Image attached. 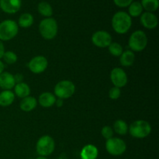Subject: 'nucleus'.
<instances>
[{
	"instance_id": "1",
	"label": "nucleus",
	"mask_w": 159,
	"mask_h": 159,
	"mask_svg": "<svg viewBox=\"0 0 159 159\" xmlns=\"http://www.w3.org/2000/svg\"><path fill=\"white\" fill-rule=\"evenodd\" d=\"M131 25V17L126 12L119 11L116 12L112 18V26L113 30L119 34H124L128 32Z\"/></svg>"
},
{
	"instance_id": "2",
	"label": "nucleus",
	"mask_w": 159,
	"mask_h": 159,
	"mask_svg": "<svg viewBox=\"0 0 159 159\" xmlns=\"http://www.w3.org/2000/svg\"><path fill=\"white\" fill-rule=\"evenodd\" d=\"M58 26L54 18H45L39 24V31L40 35L45 40H52L57 36Z\"/></svg>"
},
{
	"instance_id": "3",
	"label": "nucleus",
	"mask_w": 159,
	"mask_h": 159,
	"mask_svg": "<svg viewBox=\"0 0 159 159\" xmlns=\"http://www.w3.org/2000/svg\"><path fill=\"white\" fill-rule=\"evenodd\" d=\"M128 131L133 138L142 139L148 136L152 132V127L148 121L139 120L130 124Z\"/></svg>"
},
{
	"instance_id": "4",
	"label": "nucleus",
	"mask_w": 159,
	"mask_h": 159,
	"mask_svg": "<svg viewBox=\"0 0 159 159\" xmlns=\"http://www.w3.org/2000/svg\"><path fill=\"white\" fill-rule=\"evenodd\" d=\"M19 31L18 24L15 21L6 20L0 23V40L8 41L13 39Z\"/></svg>"
},
{
	"instance_id": "5",
	"label": "nucleus",
	"mask_w": 159,
	"mask_h": 159,
	"mask_svg": "<svg viewBox=\"0 0 159 159\" xmlns=\"http://www.w3.org/2000/svg\"><path fill=\"white\" fill-rule=\"evenodd\" d=\"M128 44L132 51H144L148 45V37L142 30H136L130 35Z\"/></svg>"
},
{
	"instance_id": "6",
	"label": "nucleus",
	"mask_w": 159,
	"mask_h": 159,
	"mask_svg": "<svg viewBox=\"0 0 159 159\" xmlns=\"http://www.w3.org/2000/svg\"><path fill=\"white\" fill-rule=\"evenodd\" d=\"M55 149L54 140L49 135H44L37 141L36 150L40 156L47 157L51 155Z\"/></svg>"
},
{
	"instance_id": "7",
	"label": "nucleus",
	"mask_w": 159,
	"mask_h": 159,
	"mask_svg": "<svg viewBox=\"0 0 159 159\" xmlns=\"http://www.w3.org/2000/svg\"><path fill=\"white\" fill-rule=\"evenodd\" d=\"M75 86L69 80H62L57 82L54 87V96L61 99H68L74 95Z\"/></svg>"
},
{
	"instance_id": "8",
	"label": "nucleus",
	"mask_w": 159,
	"mask_h": 159,
	"mask_svg": "<svg viewBox=\"0 0 159 159\" xmlns=\"http://www.w3.org/2000/svg\"><path fill=\"white\" fill-rule=\"evenodd\" d=\"M106 149L110 155L113 156L122 155L127 150V144L124 140L119 138H112L107 140Z\"/></svg>"
},
{
	"instance_id": "9",
	"label": "nucleus",
	"mask_w": 159,
	"mask_h": 159,
	"mask_svg": "<svg viewBox=\"0 0 159 159\" xmlns=\"http://www.w3.org/2000/svg\"><path fill=\"white\" fill-rule=\"evenodd\" d=\"M92 41L93 44L98 48H108L109 45L112 43V37L107 31L99 30L93 34Z\"/></svg>"
},
{
	"instance_id": "10",
	"label": "nucleus",
	"mask_w": 159,
	"mask_h": 159,
	"mask_svg": "<svg viewBox=\"0 0 159 159\" xmlns=\"http://www.w3.org/2000/svg\"><path fill=\"white\" fill-rule=\"evenodd\" d=\"M48 66V59L43 56H36L30 61L28 68L34 74H40L47 69Z\"/></svg>"
},
{
	"instance_id": "11",
	"label": "nucleus",
	"mask_w": 159,
	"mask_h": 159,
	"mask_svg": "<svg viewBox=\"0 0 159 159\" xmlns=\"http://www.w3.org/2000/svg\"><path fill=\"white\" fill-rule=\"evenodd\" d=\"M110 79L115 87L123 88L128 82V78L124 69L120 68H114L110 73Z\"/></svg>"
},
{
	"instance_id": "12",
	"label": "nucleus",
	"mask_w": 159,
	"mask_h": 159,
	"mask_svg": "<svg viewBox=\"0 0 159 159\" xmlns=\"http://www.w3.org/2000/svg\"><path fill=\"white\" fill-rule=\"evenodd\" d=\"M21 0H0V9L9 14L18 12L21 8Z\"/></svg>"
},
{
	"instance_id": "13",
	"label": "nucleus",
	"mask_w": 159,
	"mask_h": 159,
	"mask_svg": "<svg viewBox=\"0 0 159 159\" xmlns=\"http://www.w3.org/2000/svg\"><path fill=\"white\" fill-rule=\"evenodd\" d=\"M141 23L144 27L148 30H153L157 27L158 24V20L156 15L153 12H145L141 14Z\"/></svg>"
},
{
	"instance_id": "14",
	"label": "nucleus",
	"mask_w": 159,
	"mask_h": 159,
	"mask_svg": "<svg viewBox=\"0 0 159 159\" xmlns=\"http://www.w3.org/2000/svg\"><path fill=\"white\" fill-rule=\"evenodd\" d=\"M16 85L14 76L11 73L3 71L0 75V88L4 90H11Z\"/></svg>"
},
{
	"instance_id": "15",
	"label": "nucleus",
	"mask_w": 159,
	"mask_h": 159,
	"mask_svg": "<svg viewBox=\"0 0 159 159\" xmlns=\"http://www.w3.org/2000/svg\"><path fill=\"white\" fill-rule=\"evenodd\" d=\"M99 155V150L93 144L84 146L80 152L81 159H96Z\"/></svg>"
},
{
	"instance_id": "16",
	"label": "nucleus",
	"mask_w": 159,
	"mask_h": 159,
	"mask_svg": "<svg viewBox=\"0 0 159 159\" xmlns=\"http://www.w3.org/2000/svg\"><path fill=\"white\" fill-rule=\"evenodd\" d=\"M56 96L49 92H44L39 96L38 102L41 107L44 108H49L55 104Z\"/></svg>"
},
{
	"instance_id": "17",
	"label": "nucleus",
	"mask_w": 159,
	"mask_h": 159,
	"mask_svg": "<svg viewBox=\"0 0 159 159\" xmlns=\"http://www.w3.org/2000/svg\"><path fill=\"white\" fill-rule=\"evenodd\" d=\"M37 101L33 96H27L23 98L20 103V110L24 112H30L37 107Z\"/></svg>"
},
{
	"instance_id": "18",
	"label": "nucleus",
	"mask_w": 159,
	"mask_h": 159,
	"mask_svg": "<svg viewBox=\"0 0 159 159\" xmlns=\"http://www.w3.org/2000/svg\"><path fill=\"white\" fill-rule=\"evenodd\" d=\"M15 99V94L11 90H3L0 93V106L3 107L12 105Z\"/></svg>"
},
{
	"instance_id": "19",
	"label": "nucleus",
	"mask_w": 159,
	"mask_h": 159,
	"mask_svg": "<svg viewBox=\"0 0 159 159\" xmlns=\"http://www.w3.org/2000/svg\"><path fill=\"white\" fill-rule=\"evenodd\" d=\"M135 54L131 50H127L124 51L120 56V63L122 66L129 67L131 66L134 63Z\"/></svg>"
},
{
	"instance_id": "20",
	"label": "nucleus",
	"mask_w": 159,
	"mask_h": 159,
	"mask_svg": "<svg viewBox=\"0 0 159 159\" xmlns=\"http://www.w3.org/2000/svg\"><path fill=\"white\" fill-rule=\"evenodd\" d=\"M14 94L16 95L18 97L23 98L27 97L30 94V88L29 85L25 82H20V83L16 84L14 86Z\"/></svg>"
},
{
	"instance_id": "21",
	"label": "nucleus",
	"mask_w": 159,
	"mask_h": 159,
	"mask_svg": "<svg viewBox=\"0 0 159 159\" xmlns=\"http://www.w3.org/2000/svg\"><path fill=\"white\" fill-rule=\"evenodd\" d=\"M113 131L116 132L117 134L125 135L128 132V126L127 123L122 120H117L113 124Z\"/></svg>"
},
{
	"instance_id": "22",
	"label": "nucleus",
	"mask_w": 159,
	"mask_h": 159,
	"mask_svg": "<svg viewBox=\"0 0 159 159\" xmlns=\"http://www.w3.org/2000/svg\"><path fill=\"white\" fill-rule=\"evenodd\" d=\"M37 9H38L39 13L41 14L43 16L47 17V18H49L53 15L52 7L47 2H41L39 3Z\"/></svg>"
},
{
	"instance_id": "23",
	"label": "nucleus",
	"mask_w": 159,
	"mask_h": 159,
	"mask_svg": "<svg viewBox=\"0 0 159 159\" xmlns=\"http://www.w3.org/2000/svg\"><path fill=\"white\" fill-rule=\"evenodd\" d=\"M129 16L130 17H138L142 14L143 7L141 6L140 2H133L129 6L128 9Z\"/></svg>"
},
{
	"instance_id": "24",
	"label": "nucleus",
	"mask_w": 159,
	"mask_h": 159,
	"mask_svg": "<svg viewBox=\"0 0 159 159\" xmlns=\"http://www.w3.org/2000/svg\"><path fill=\"white\" fill-rule=\"evenodd\" d=\"M34 23V16L30 13H23L19 18V26L23 28H28Z\"/></svg>"
},
{
	"instance_id": "25",
	"label": "nucleus",
	"mask_w": 159,
	"mask_h": 159,
	"mask_svg": "<svg viewBox=\"0 0 159 159\" xmlns=\"http://www.w3.org/2000/svg\"><path fill=\"white\" fill-rule=\"evenodd\" d=\"M143 9H145L147 12H155L158 9V0H141V2Z\"/></svg>"
},
{
	"instance_id": "26",
	"label": "nucleus",
	"mask_w": 159,
	"mask_h": 159,
	"mask_svg": "<svg viewBox=\"0 0 159 159\" xmlns=\"http://www.w3.org/2000/svg\"><path fill=\"white\" fill-rule=\"evenodd\" d=\"M108 50L110 54L114 57H120L124 52V48H123L122 45L116 42H112L109 45Z\"/></svg>"
},
{
	"instance_id": "27",
	"label": "nucleus",
	"mask_w": 159,
	"mask_h": 159,
	"mask_svg": "<svg viewBox=\"0 0 159 159\" xmlns=\"http://www.w3.org/2000/svg\"><path fill=\"white\" fill-rule=\"evenodd\" d=\"M2 58L4 59L5 62L9 64V65H12L17 61L18 57H17L16 54L12 51H5Z\"/></svg>"
},
{
	"instance_id": "28",
	"label": "nucleus",
	"mask_w": 159,
	"mask_h": 159,
	"mask_svg": "<svg viewBox=\"0 0 159 159\" xmlns=\"http://www.w3.org/2000/svg\"><path fill=\"white\" fill-rule=\"evenodd\" d=\"M113 133H114V131H113V128L110 126H105V127H102V130H101L102 136L107 140L113 138Z\"/></svg>"
},
{
	"instance_id": "29",
	"label": "nucleus",
	"mask_w": 159,
	"mask_h": 159,
	"mask_svg": "<svg viewBox=\"0 0 159 159\" xmlns=\"http://www.w3.org/2000/svg\"><path fill=\"white\" fill-rule=\"evenodd\" d=\"M121 96V91L120 89L118 88V87L113 86V88H111L109 91V96L111 99L113 100H116L118 99Z\"/></svg>"
},
{
	"instance_id": "30",
	"label": "nucleus",
	"mask_w": 159,
	"mask_h": 159,
	"mask_svg": "<svg viewBox=\"0 0 159 159\" xmlns=\"http://www.w3.org/2000/svg\"><path fill=\"white\" fill-rule=\"evenodd\" d=\"M113 2L118 7L124 8L130 6L133 2V0H113Z\"/></svg>"
},
{
	"instance_id": "31",
	"label": "nucleus",
	"mask_w": 159,
	"mask_h": 159,
	"mask_svg": "<svg viewBox=\"0 0 159 159\" xmlns=\"http://www.w3.org/2000/svg\"><path fill=\"white\" fill-rule=\"evenodd\" d=\"M13 76H14V79H15L16 84L20 83V82H23V76L21 74H16V75H13Z\"/></svg>"
},
{
	"instance_id": "32",
	"label": "nucleus",
	"mask_w": 159,
	"mask_h": 159,
	"mask_svg": "<svg viewBox=\"0 0 159 159\" xmlns=\"http://www.w3.org/2000/svg\"><path fill=\"white\" fill-rule=\"evenodd\" d=\"M4 53H5L4 44H3L2 41L0 40V59L2 58L3 55H4Z\"/></svg>"
},
{
	"instance_id": "33",
	"label": "nucleus",
	"mask_w": 159,
	"mask_h": 159,
	"mask_svg": "<svg viewBox=\"0 0 159 159\" xmlns=\"http://www.w3.org/2000/svg\"><path fill=\"white\" fill-rule=\"evenodd\" d=\"M55 104L57 105V107H61L63 106V99H56V101H55Z\"/></svg>"
},
{
	"instance_id": "34",
	"label": "nucleus",
	"mask_w": 159,
	"mask_h": 159,
	"mask_svg": "<svg viewBox=\"0 0 159 159\" xmlns=\"http://www.w3.org/2000/svg\"><path fill=\"white\" fill-rule=\"evenodd\" d=\"M4 68H5V65L1 60H0V75L4 71Z\"/></svg>"
},
{
	"instance_id": "35",
	"label": "nucleus",
	"mask_w": 159,
	"mask_h": 159,
	"mask_svg": "<svg viewBox=\"0 0 159 159\" xmlns=\"http://www.w3.org/2000/svg\"><path fill=\"white\" fill-rule=\"evenodd\" d=\"M36 159H48V158H47L46 157H43V156H39V157H37V158Z\"/></svg>"
}]
</instances>
